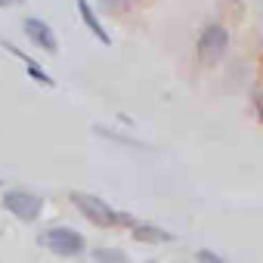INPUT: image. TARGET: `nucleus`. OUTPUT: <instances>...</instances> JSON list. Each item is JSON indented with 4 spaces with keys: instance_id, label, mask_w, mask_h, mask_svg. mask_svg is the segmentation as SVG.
Listing matches in <instances>:
<instances>
[{
    "instance_id": "obj_1",
    "label": "nucleus",
    "mask_w": 263,
    "mask_h": 263,
    "mask_svg": "<svg viewBox=\"0 0 263 263\" xmlns=\"http://www.w3.org/2000/svg\"><path fill=\"white\" fill-rule=\"evenodd\" d=\"M71 198V204L90 220V223H96V226H130V229H134L140 220H134V217H130V214H124V211H115L108 201H102L99 195H87V192H71L68 195Z\"/></svg>"
},
{
    "instance_id": "obj_2",
    "label": "nucleus",
    "mask_w": 263,
    "mask_h": 263,
    "mask_svg": "<svg viewBox=\"0 0 263 263\" xmlns=\"http://www.w3.org/2000/svg\"><path fill=\"white\" fill-rule=\"evenodd\" d=\"M37 241H41L50 254L65 257V260L81 257V254L87 251V238H84L78 229H71V226H50V229H44V232L37 235Z\"/></svg>"
},
{
    "instance_id": "obj_3",
    "label": "nucleus",
    "mask_w": 263,
    "mask_h": 263,
    "mask_svg": "<svg viewBox=\"0 0 263 263\" xmlns=\"http://www.w3.org/2000/svg\"><path fill=\"white\" fill-rule=\"evenodd\" d=\"M0 201H4V208L22 223H34L44 211V198L37 192H28V189H7Z\"/></svg>"
},
{
    "instance_id": "obj_4",
    "label": "nucleus",
    "mask_w": 263,
    "mask_h": 263,
    "mask_svg": "<svg viewBox=\"0 0 263 263\" xmlns=\"http://www.w3.org/2000/svg\"><path fill=\"white\" fill-rule=\"evenodd\" d=\"M226 50H229V31L220 22H211L198 37V59L204 65H217L226 56Z\"/></svg>"
},
{
    "instance_id": "obj_5",
    "label": "nucleus",
    "mask_w": 263,
    "mask_h": 263,
    "mask_svg": "<svg viewBox=\"0 0 263 263\" xmlns=\"http://www.w3.org/2000/svg\"><path fill=\"white\" fill-rule=\"evenodd\" d=\"M22 28H25V34H28V41L31 44H37L41 50H47V53H59V41H56V31L44 22V19H34V16H28L25 22H22Z\"/></svg>"
},
{
    "instance_id": "obj_6",
    "label": "nucleus",
    "mask_w": 263,
    "mask_h": 263,
    "mask_svg": "<svg viewBox=\"0 0 263 263\" xmlns=\"http://www.w3.org/2000/svg\"><path fill=\"white\" fill-rule=\"evenodd\" d=\"M130 232H134V238H137V241H146V245L174 241V232H167V229H161V226H155V223H137Z\"/></svg>"
},
{
    "instance_id": "obj_7",
    "label": "nucleus",
    "mask_w": 263,
    "mask_h": 263,
    "mask_svg": "<svg viewBox=\"0 0 263 263\" xmlns=\"http://www.w3.org/2000/svg\"><path fill=\"white\" fill-rule=\"evenodd\" d=\"M78 13H81V19H84V25L96 34V41L99 44H111V37H108V31L102 28V22H99V16L93 13V7L87 4V0H78Z\"/></svg>"
},
{
    "instance_id": "obj_8",
    "label": "nucleus",
    "mask_w": 263,
    "mask_h": 263,
    "mask_svg": "<svg viewBox=\"0 0 263 263\" xmlns=\"http://www.w3.org/2000/svg\"><path fill=\"white\" fill-rule=\"evenodd\" d=\"M93 263H130V257L121 251V248H108V245H99L90 251Z\"/></svg>"
},
{
    "instance_id": "obj_9",
    "label": "nucleus",
    "mask_w": 263,
    "mask_h": 263,
    "mask_svg": "<svg viewBox=\"0 0 263 263\" xmlns=\"http://www.w3.org/2000/svg\"><path fill=\"white\" fill-rule=\"evenodd\" d=\"M195 260H198V263H226V260H223L217 251H211V248H198V251H195Z\"/></svg>"
},
{
    "instance_id": "obj_10",
    "label": "nucleus",
    "mask_w": 263,
    "mask_h": 263,
    "mask_svg": "<svg viewBox=\"0 0 263 263\" xmlns=\"http://www.w3.org/2000/svg\"><path fill=\"white\" fill-rule=\"evenodd\" d=\"M257 111H260V118H263V93L257 96Z\"/></svg>"
},
{
    "instance_id": "obj_11",
    "label": "nucleus",
    "mask_w": 263,
    "mask_h": 263,
    "mask_svg": "<svg viewBox=\"0 0 263 263\" xmlns=\"http://www.w3.org/2000/svg\"><path fill=\"white\" fill-rule=\"evenodd\" d=\"M10 4H22V0H0V7H10Z\"/></svg>"
},
{
    "instance_id": "obj_12",
    "label": "nucleus",
    "mask_w": 263,
    "mask_h": 263,
    "mask_svg": "<svg viewBox=\"0 0 263 263\" xmlns=\"http://www.w3.org/2000/svg\"><path fill=\"white\" fill-rule=\"evenodd\" d=\"M146 263H158V260H146Z\"/></svg>"
}]
</instances>
